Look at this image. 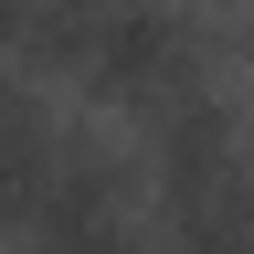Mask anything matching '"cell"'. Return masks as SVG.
Returning <instances> with one entry per match:
<instances>
[{
    "instance_id": "6da1fadb",
    "label": "cell",
    "mask_w": 254,
    "mask_h": 254,
    "mask_svg": "<svg viewBox=\"0 0 254 254\" xmlns=\"http://www.w3.org/2000/svg\"><path fill=\"white\" fill-rule=\"evenodd\" d=\"M159 201H170L180 254H254V148L233 106L180 95L159 117Z\"/></svg>"
},
{
    "instance_id": "7a4b0ae2",
    "label": "cell",
    "mask_w": 254,
    "mask_h": 254,
    "mask_svg": "<svg viewBox=\"0 0 254 254\" xmlns=\"http://www.w3.org/2000/svg\"><path fill=\"white\" fill-rule=\"evenodd\" d=\"M85 212H117V159L85 127H64L43 95H0V222L43 244Z\"/></svg>"
},
{
    "instance_id": "3957f363",
    "label": "cell",
    "mask_w": 254,
    "mask_h": 254,
    "mask_svg": "<svg viewBox=\"0 0 254 254\" xmlns=\"http://www.w3.org/2000/svg\"><path fill=\"white\" fill-rule=\"evenodd\" d=\"M64 64H85L106 95H138V106L170 117L180 95H201L190 74V21L170 0H74V21H64Z\"/></svg>"
},
{
    "instance_id": "277c9868",
    "label": "cell",
    "mask_w": 254,
    "mask_h": 254,
    "mask_svg": "<svg viewBox=\"0 0 254 254\" xmlns=\"http://www.w3.org/2000/svg\"><path fill=\"white\" fill-rule=\"evenodd\" d=\"M32 254H148V244H138L127 212H85V222H64V233H43Z\"/></svg>"
}]
</instances>
